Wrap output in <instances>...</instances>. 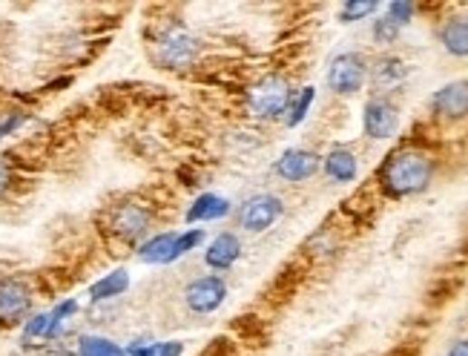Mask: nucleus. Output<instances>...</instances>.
Returning <instances> with one entry per match:
<instances>
[{
	"mask_svg": "<svg viewBox=\"0 0 468 356\" xmlns=\"http://www.w3.org/2000/svg\"><path fill=\"white\" fill-rule=\"evenodd\" d=\"M434 181V159L423 149H399L382 164L379 184L391 198L420 196Z\"/></svg>",
	"mask_w": 468,
	"mask_h": 356,
	"instance_id": "f257e3e1",
	"label": "nucleus"
},
{
	"mask_svg": "<svg viewBox=\"0 0 468 356\" xmlns=\"http://www.w3.org/2000/svg\"><path fill=\"white\" fill-rule=\"evenodd\" d=\"M202 55V41L187 29H164L156 38L153 58L164 70H187Z\"/></svg>",
	"mask_w": 468,
	"mask_h": 356,
	"instance_id": "f03ea898",
	"label": "nucleus"
},
{
	"mask_svg": "<svg viewBox=\"0 0 468 356\" xmlns=\"http://www.w3.org/2000/svg\"><path fill=\"white\" fill-rule=\"evenodd\" d=\"M293 104V92H291V83L279 75H271L259 81L253 90L247 95V107L256 118H267V121H273V118H282Z\"/></svg>",
	"mask_w": 468,
	"mask_h": 356,
	"instance_id": "7ed1b4c3",
	"label": "nucleus"
},
{
	"mask_svg": "<svg viewBox=\"0 0 468 356\" xmlns=\"http://www.w3.org/2000/svg\"><path fill=\"white\" fill-rule=\"evenodd\" d=\"M371 66H368L365 55L359 53H342L330 61V70H328V87L337 92V95H357L365 81Z\"/></svg>",
	"mask_w": 468,
	"mask_h": 356,
	"instance_id": "20e7f679",
	"label": "nucleus"
},
{
	"mask_svg": "<svg viewBox=\"0 0 468 356\" xmlns=\"http://www.w3.org/2000/svg\"><path fill=\"white\" fill-rule=\"evenodd\" d=\"M282 213H285V205H282V198L273 196V193H259V196H250L244 205L239 207L236 218H239V227L247 230V233H264L271 230Z\"/></svg>",
	"mask_w": 468,
	"mask_h": 356,
	"instance_id": "39448f33",
	"label": "nucleus"
},
{
	"mask_svg": "<svg viewBox=\"0 0 468 356\" xmlns=\"http://www.w3.org/2000/svg\"><path fill=\"white\" fill-rule=\"evenodd\" d=\"M110 227L112 233L119 236L121 242H138L149 233L153 227V213H149L144 205H136V201H124L112 210V218H110Z\"/></svg>",
	"mask_w": 468,
	"mask_h": 356,
	"instance_id": "423d86ee",
	"label": "nucleus"
},
{
	"mask_svg": "<svg viewBox=\"0 0 468 356\" xmlns=\"http://www.w3.org/2000/svg\"><path fill=\"white\" fill-rule=\"evenodd\" d=\"M227 296V282L222 276H202V279H193L184 291V302L193 313H213L222 308V302Z\"/></svg>",
	"mask_w": 468,
	"mask_h": 356,
	"instance_id": "0eeeda50",
	"label": "nucleus"
},
{
	"mask_svg": "<svg viewBox=\"0 0 468 356\" xmlns=\"http://www.w3.org/2000/svg\"><path fill=\"white\" fill-rule=\"evenodd\" d=\"M399 127V112L396 107L391 104L388 98H371L365 104V112H362V130L368 139L374 141H386L396 132Z\"/></svg>",
	"mask_w": 468,
	"mask_h": 356,
	"instance_id": "6e6552de",
	"label": "nucleus"
},
{
	"mask_svg": "<svg viewBox=\"0 0 468 356\" xmlns=\"http://www.w3.org/2000/svg\"><path fill=\"white\" fill-rule=\"evenodd\" d=\"M431 110L437 118L451 121V124L468 118V81H454V83H448V87L434 92Z\"/></svg>",
	"mask_w": 468,
	"mask_h": 356,
	"instance_id": "1a4fd4ad",
	"label": "nucleus"
},
{
	"mask_svg": "<svg viewBox=\"0 0 468 356\" xmlns=\"http://www.w3.org/2000/svg\"><path fill=\"white\" fill-rule=\"evenodd\" d=\"M320 167H322V159L316 156V152L296 147V149H288L285 156L276 161V176L299 184V181L313 178L316 173H320Z\"/></svg>",
	"mask_w": 468,
	"mask_h": 356,
	"instance_id": "9d476101",
	"label": "nucleus"
},
{
	"mask_svg": "<svg viewBox=\"0 0 468 356\" xmlns=\"http://www.w3.org/2000/svg\"><path fill=\"white\" fill-rule=\"evenodd\" d=\"M32 308V293L21 279H0V322H21Z\"/></svg>",
	"mask_w": 468,
	"mask_h": 356,
	"instance_id": "9b49d317",
	"label": "nucleus"
},
{
	"mask_svg": "<svg viewBox=\"0 0 468 356\" xmlns=\"http://www.w3.org/2000/svg\"><path fill=\"white\" fill-rule=\"evenodd\" d=\"M368 75H371V83L377 92H388V90H396L399 83L408 78V63L396 55H382Z\"/></svg>",
	"mask_w": 468,
	"mask_h": 356,
	"instance_id": "f8f14e48",
	"label": "nucleus"
},
{
	"mask_svg": "<svg viewBox=\"0 0 468 356\" xmlns=\"http://www.w3.org/2000/svg\"><path fill=\"white\" fill-rule=\"evenodd\" d=\"M242 256V239L236 233H219L215 239L210 242L207 253H205V262L213 270H230L233 265L239 262Z\"/></svg>",
	"mask_w": 468,
	"mask_h": 356,
	"instance_id": "ddd939ff",
	"label": "nucleus"
},
{
	"mask_svg": "<svg viewBox=\"0 0 468 356\" xmlns=\"http://www.w3.org/2000/svg\"><path fill=\"white\" fill-rule=\"evenodd\" d=\"M440 43L448 55L468 58V14H454L440 26Z\"/></svg>",
	"mask_w": 468,
	"mask_h": 356,
	"instance_id": "4468645a",
	"label": "nucleus"
},
{
	"mask_svg": "<svg viewBox=\"0 0 468 356\" xmlns=\"http://www.w3.org/2000/svg\"><path fill=\"white\" fill-rule=\"evenodd\" d=\"M325 173H328V178H333V181H339V184H348V181H354L357 178V173H359V161H357V156L350 149H345V147H333L328 156H325Z\"/></svg>",
	"mask_w": 468,
	"mask_h": 356,
	"instance_id": "2eb2a0df",
	"label": "nucleus"
},
{
	"mask_svg": "<svg viewBox=\"0 0 468 356\" xmlns=\"http://www.w3.org/2000/svg\"><path fill=\"white\" fill-rule=\"evenodd\" d=\"M230 213V201L222 198V196H213V193H205L193 201V207L187 210V222L196 225V222H215V218H224Z\"/></svg>",
	"mask_w": 468,
	"mask_h": 356,
	"instance_id": "dca6fc26",
	"label": "nucleus"
},
{
	"mask_svg": "<svg viewBox=\"0 0 468 356\" xmlns=\"http://www.w3.org/2000/svg\"><path fill=\"white\" fill-rule=\"evenodd\" d=\"M178 233H158L149 242L141 245L138 259L144 265H170L173 262V247H176Z\"/></svg>",
	"mask_w": 468,
	"mask_h": 356,
	"instance_id": "f3484780",
	"label": "nucleus"
},
{
	"mask_svg": "<svg viewBox=\"0 0 468 356\" xmlns=\"http://www.w3.org/2000/svg\"><path fill=\"white\" fill-rule=\"evenodd\" d=\"M127 287H129L127 270H112V274H107L104 279H98V282L90 287V299H92V302L115 299V296H121V293L127 291Z\"/></svg>",
	"mask_w": 468,
	"mask_h": 356,
	"instance_id": "a211bd4d",
	"label": "nucleus"
},
{
	"mask_svg": "<svg viewBox=\"0 0 468 356\" xmlns=\"http://www.w3.org/2000/svg\"><path fill=\"white\" fill-rule=\"evenodd\" d=\"M78 353L81 356H127L124 348H119L104 336H83L81 345H78Z\"/></svg>",
	"mask_w": 468,
	"mask_h": 356,
	"instance_id": "6ab92c4d",
	"label": "nucleus"
},
{
	"mask_svg": "<svg viewBox=\"0 0 468 356\" xmlns=\"http://www.w3.org/2000/svg\"><path fill=\"white\" fill-rule=\"evenodd\" d=\"M313 98H316L313 87H305L302 92H299V98H293V104L288 110V127H296V124L305 121V115H308V110L313 104Z\"/></svg>",
	"mask_w": 468,
	"mask_h": 356,
	"instance_id": "aec40b11",
	"label": "nucleus"
},
{
	"mask_svg": "<svg viewBox=\"0 0 468 356\" xmlns=\"http://www.w3.org/2000/svg\"><path fill=\"white\" fill-rule=\"evenodd\" d=\"M202 242H205V230H202V227H193V230H187V233H178L176 247H173V262L181 259V256H187V253L196 250Z\"/></svg>",
	"mask_w": 468,
	"mask_h": 356,
	"instance_id": "412c9836",
	"label": "nucleus"
},
{
	"mask_svg": "<svg viewBox=\"0 0 468 356\" xmlns=\"http://www.w3.org/2000/svg\"><path fill=\"white\" fill-rule=\"evenodd\" d=\"M78 311V302L75 299H66V302H61L58 308L49 313V331H46V339H53V336H58V331H61V325L66 322V316H72Z\"/></svg>",
	"mask_w": 468,
	"mask_h": 356,
	"instance_id": "4be33fe9",
	"label": "nucleus"
},
{
	"mask_svg": "<svg viewBox=\"0 0 468 356\" xmlns=\"http://www.w3.org/2000/svg\"><path fill=\"white\" fill-rule=\"evenodd\" d=\"M379 6L377 4H345L342 6V12H339V18H342V24H354V21H362V18H368V14H374Z\"/></svg>",
	"mask_w": 468,
	"mask_h": 356,
	"instance_id": "5701e85b",
	"label": "nucleus"
},
{
	"mask_svg": "<svg viewBox=\"0 0 468 356\" xmlns=\"http://www.w3.org/2000/svg\"><path fill=\"white\" fill-rule=\"evenodd\" d=\"M399 38V26L388 18V14H382V18L374 24V41L377 43H394Z\"/></svg>",
	"mask_w": 468,
	"mask_h": 356,
	"instance_id": "b1692460",
	"label": "nucleus"
},
{
	"mask_svg": "<svg viewBox=\"0 0 468 356\" xmlns=\"http://www.w3.org/2000/svg\"><path fill=\"white\" fill-rule=\"evenodd\" d=\"M414 12H416L414 4H391V6L386 9V14H388V18H391L399 29H403V26L414 18Z\"/></svg>",
	"mask_w": 468,
	"mask_h": 356,
	"instance_id": "393cba45",
	"label": "nucleus"
},
{
	"mask_svg": "<svg viewBox=\"0 0 468 356\" xmlns=\"http://www.w3.org/2000/svg\"><path fill=\"white\" fill-rule=\"evenodd\" d=\"M46 331H49V313H38L35 319L26 322L24 336H26V339H35V336H46Z\"/></svg>",
	"mask_w": 468,
	"mask_h": 356,
	"instance_id": "a878e982",
	"label": "nucleus"
},
{
	"mask_svg": "<svg viewBox=\"0 0 468 356\" xmlns=\"http://www.w3.org/2000/svg\"><path fill=\"white\" fill-rule=\"evenodd\" d=\"M181 342H156V356H181Z\"/></svg>",
	"mask_w": 468,
	"mask_h": 356,
	"instance_id": "bb28decb",
	"label": "nucleus"
},
{
	"mask_svg": "<svg viewBox=\"0 0 468 356\" xmlns=\"http://www.w3.org/2000/svg\"><path fill=\"white\" fill-rule=\"evenodd\" d=\"M21 124H24V115H12V118H6V121H0V139H6V135H12Z\"/></svg>",
	"mask_w": 468,
	"mask_h": 356,
	"instance_id": "cd10ccee",
	"label": "nucleus"
},
{
	"mask_svg": "<svg viewBox=\"0 0 468 356\" xmlns=\"http://www.w3.org/2000/svg\"><path fill=\"white\" fill-rule=\"evenodd\" d=\"M12 184V169H9V164L0 159V196L6 193V188Z\"/></svg>",
	"mask_w": 468,
	"mask_h": 356,
	"instance_id": "c85d7f7f",
	"label": "nucleus"
},
{
	"mask_svg": "<svg viewBox=\"0 0 468 356\" xmlns=\"http://www.w3.org/2000/svg\"><path fill=\"white\" fill-rule=\"evenodd\" d=\"M448 356H468V339H460L448 348Z\"/></svg>",
	"mask_w": 468,
	"mask_h": 356,
	"instance_id": "c756f323",
	"label": "nucleus"
}]
</instances>
